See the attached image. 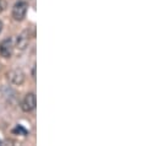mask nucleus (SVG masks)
Wrapping results in <instances>:
<instances>
[{
  "label": "nucleus",
  "instance_id": "4",
  "mask_svg": "<svg viewBox=\"0 0 158 146\" xmlns=\"http://www.w3.org/2000/svg\"><path fill=\"white\" fill-rule=\"evenodd\" d=\"M7 79L14 85H22L25 81V73L21 69H12L7 73Z\"/></svg>",
  "mask_w": 158,
  "mask_h": 146
},
{
  "label": "nucleus",
  "instance_id": "9",
  "mask_svg": "<svg viewBox=\"0 0 158 146\" xmlns=\"http://www.w3.org/2000/svg\"><path fill=\"white\" fill-rule=\"evenodd\" d=\"M2 27H4V25H2V21H0V32L2 31Z\"/></svg>",
  "mask_w": 158,
  "mask_h": 146
},
{
  "label": "nucleus",
  "instance_id": "8",
  "mask_svg": "<svg viewBox=\"0 0 158 146\" xmlns=\"http://www.w3.org/2000/svg\"><path fill=\"white\" fill-rule=\"evenodd\" d=\"M32 75H33V77H36V68H33V70H32Z\"/></svg>",
  "mask_w": 158,
  "mask_h": 146
},
{
  "label": "nucleus",
  "instance_id": "5",
  "mask_svg": "<svg viewBox=\"0 0 158 146\" xmlns=\"http://www.w3.org/2000/svg\"><path fill=\"white\" fill-rule=\"evenodd\" d=\"M28 43H30V35L27 31H23L16 38V48L19 50H25L28 47Z\"/></svg>",
  "mask_w": 158,
  "mask_h": 146
},
{
  "label": "nucleus",
  "instance_id": "7",
  "mask_svg": "<svg viewBox=\"0 0 158 146\" xmlns=\"http://www.w3.org/2000/svg\"><path fill=\"white\" fill-rule=\"evenodd\" d=\"M6 9V1L5 0H0V12H2Z\"/></svg>",
  "mask_w": 158,
  "mask_h": 146
},
{
  "label": "nucleus",
  "instance_id": "6",
  "mask_svg": "<svg viewBox=\"0 0 158 146\" xmlns=\"http://www.w3.org/2000/svg\"><path fill=\"white\" fill-rule=\"evenodd\" d=\"M14 134H19V135H27V130L22 127V125H16L15 129H12Z\"/></svg>",
  "mask_w": 158,
  "mask_h": 146
},
{
  "label": "nucleus",
  "instance_id": "10",
  "mask_svg": "<svg viewBox=\"0 0 158 146\" xmlns=\"http://www.w3.org/2000/svg\"><path fill=\"white\" fill-rule=\"evenodd\" d=\"M0 144H1V141H0Z\"/></svg>",
  "mask_w": 158,
  "mask_h": 146
},
{
  "label": "nucleus",
  "instance_id": "3",
  "mask_svg": "<svg viewBox=\"0 0 158 146\" xmlns=\"http://www.w3.org/2000/svg\"><path fill=\"white\" fill-rule=\"evenodd\" d=\"M14 52V41L11 38H6L0 43V55L2 58H10Z\"/></svg>",
  "mask_w": 158,
  "mask_h": 146
},
{
  "label": "nucleus",
  "instance_id": "1",
  "mask_svg": "<svg viewBox=\"0 0 158 146\" xmlns=\"http://www.w3.org/2000/svg\"><path fill=\"white\" fill-rule=\"evenodd\" d=\"M28 4L25 0H19L12 7V17L15 21H22L26 16Z\"/></svg>",
  "mask_w": 158,
  "mask_h": 146
},
{
  "label": "nucleus",
  "instance_id": "2",
  "mask_svg": "<svg viewBox=\"0 0 158 146\" xmlns=\"http://www.w3.org/2000/svg\"><path fill=\"white\" fill-rule=\"evenodd\" d=\"M36 105H37V98H36V95L33 92H30L25 96L22 103H21V108L23 112L28 113V112H32V110L36 108Z\"/></svg>",
  "mask_w": 158,
  "mask_h": 146
}]
</instances>
